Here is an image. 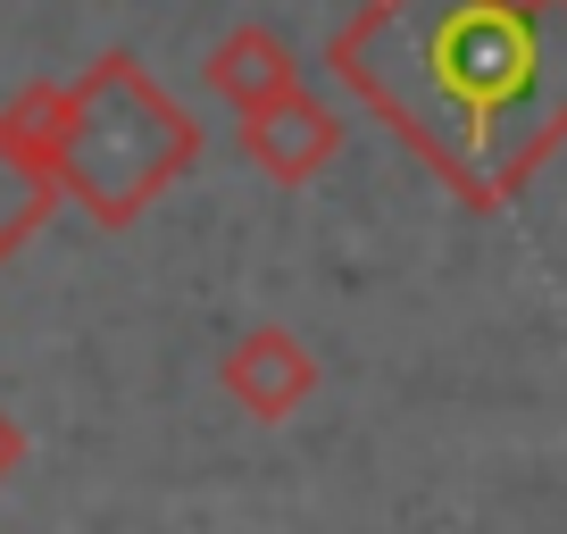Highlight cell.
<instances>
[{"label": "cell", "mask_w": 567, "mask_h": 534, "mask_svg": "<svg viewBox=\"0 0 567 534\" xmlns=\"http://www.w3.org/2000/svg\"><path fill=\"white\" fill-rule=\"evenodd\" d=\"M59 209V184H51V167L34 160V151L0 125V267L18 259L25 243L42 234V217Z\"/></svg>", "instance_id": "6"}, {"label": "cell", "mask_w": 567, "mask_h": 534, "mask_svg": "<svg viewBox=\"0 0 567 534\" xmlns=\"http://www.w3.org/2000/svg\"><path fill=\"white\" fill-rule=\"evenodd\" d=\"M18 460H25V427L0 410V484H9V468H18Z\"/></svg>", "instance_id": "7"}, {"label": "cell", "mask_w": 567, "mask_h": 534, "mask_svg": "<svg viewBox=\"0 0 567 534\" xmlns=\"http://www.w3.org/2000/svg\"><path fill=\"white\" fill-rule=\"evenodd\" d=\"M243 134V160L259 167V176H276V184H309V176H326L334 167V151H342V117L318 101V92H284L276 109H259V117H234Z\"/></svg>", "instance_id": "4"}, {"label": "cell", "mask_w": 567, "mask_h": 534, "mask_svg": "<svg viewBox=\"0 0 567 534\" xmlns=\"http://www.w3.org/2000/svg\"><path fill=\"white\" fill-rule=\"evenodd\" d=\"M0 125L51 167L59 201H75L101 234H125L200 160V117L134 51H101L75 84L9 92Z\"/></svg>", "instance_id": "2"}, {"label": "cell", "mask_w": 567, "mask_h": 534, "mask_svg": "<svg viewBox=\"0 0 567 534\" xmlns=\"http://www.w3.org/2000/svg\"><path fill=\"white\" fill-rule=\"evenodd\" d=\"M326 68L467 209H509L567 143V0H368Z\"/></svg>", "instance_id": "1"}, {"label": "cell", "mask_w": 567, "mask_h": 534, "mask_svg": "<svg viewBox=\"0 0 567 534\" xmlns=\"http://www.w3.org/2000/svg\"><path fill=\"white\" fill-rule=\"evenodd\" d=\"M217 384H226V401H243L259 427H284V418L318 392V359H309V342L292 335V326H250V335L217 359Z\"/></svg>", "instance_id": "3"}, {"label": "cell", "mask_w": 567, "mask_h": 534, "mask_svg": "<svg viewBox=\"0 0 567 534\" xmlns=\"http://www.w3.org/2000/svg\"><path fill=\"white\" fill-rule=\"evenodd\" d=\"M209 92L234 109V117H259V109H276L284 92H301V59H292V42L267 34V25H234L226 42L209 51Z\"/></svg>", "instance_id": "5"}]
</instances>
